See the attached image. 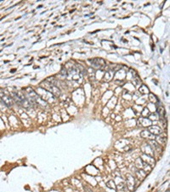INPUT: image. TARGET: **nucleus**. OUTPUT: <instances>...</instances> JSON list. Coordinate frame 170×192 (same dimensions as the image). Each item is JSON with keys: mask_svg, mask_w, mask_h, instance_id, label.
I'll return each mask as SVG.
<instances>
[{"mask_svg": "<svg viewBox=\"0 0 170 192\" xmlns=\"http://www.w3.org/2000/svg\"><path fill=\"white\" fill-rule=\"evenodd\" d=\"M43 83H44V87L46 88V90H49L50 92H52L54 95H55V96H60V90H59L58 87H56L53 83H49L47 81H45Z\"/></svg>", "mask_w": 170, "mask_h": 192, "instance_id": "f257e3e1", "label": "nucleus"}, {"mask_svg": "<svg viewBox=\"0 0 170 192\" xmlns=\"http://www.w3.org/2000/svg\"><path fill=\"white\" fill-rule=\"evenodd\" d=\"M0 98H1V100L3 101V102L5 104L6 106H8V107H12L13 106V103H14L13 99L10 96L5 95L4 92H0Z\"/></svg>", "mask_w": 170, "mask_h": 192, "instance_id": "f03ea898", "label": "nucleus"}, {"mask_svg": "<svg viewBox=\"0 0 170 192\" xmlns=\"http://www.w3.org/2000/svg\"><path fill=\"white\" fill-rule=\"evenodd\" d=\"M126 186L127 188L129 189V191H132L134 190V187H135V179L132 175L130 174H127L126 175Z\"/></svg>", "mask_w": 170, "mask_h": 192, "instance_id": "7ed1b4c3", "label": "nucleus"}, {"mask_svg": "<svg viewBox=\"0 0 170 192\" xmlns=\"http://www.w3.org/2000/svg\"><path fill=\"white\" fill-rule=\"evenodd\" d=\"M149 132H151L152 135H159V134H161V132H162V131H161V129H160V127H158V126H151V127H149V130H148Z\"/></svg>", "mask_w": 170, "mask_h": 192, "instance_id": "20e7f679", "label": "nucleus"}, {"mask_svg": "<svg viewBox=\"0 0 170 192\" xmlns=\"http://www.w3.org/2000/svg\"><path fill=\"white\" fill-rule=\"evenodd\" d=\"M141 135L142 138H147V139H154L155 138V136L152 135L149 131H143L141 133Z\"/></svg>", "mask_w": 170, "mask_h": 192, "instance_id": "39448f33", "label": "nucleus"}, {"mask_svg": "<svg viewBox=\"0 0 170 192\" xmlns=\"http://www.w3.org/2000/svg\"><path fill=\"white\" fill-rule=\"evenodd\" d=\"M136 173H137L138 176H140V179H144L145 177L146 176V172H145L144 170H140V171H138Z\"/></svg>", "mask_w": 170, "mask_h": 192, "instance_id": "423d86ee", "label": "nucleus"}, {"mask_svg": "<svg viewBox=\"0 0 170 192\" xmlns=\"http://www.w3.org/2000/svg\"><path fill=\"white\" fill-rule=\"evenodd\" d=\"M157 109H158V113H159V115H160V117H161V118H163V119H165L164 108H163V106H161V108H158Z\"/></svg>", "mask_w": 170, "mask_h": 192, "instance_id": "0eeeda50", "label": "nucleus"}, {"mask_svg": "<svg viewBox=\"0 0 170 192\" xmlns=\"http://www.w3.org/2000/svg\"><path fill=\"white\" fill-rule=\"evenodd\" d=\"M106 186H107L108 188L113 189V190H115V189H116V185H115V183H114V181H113V180H110V181H108V182L106 183Z\"/></svg>", "mask_w": 170, "mask_h": 192, "instance_id": "6e6552de", "label": "nucleus"}]
</instances>
